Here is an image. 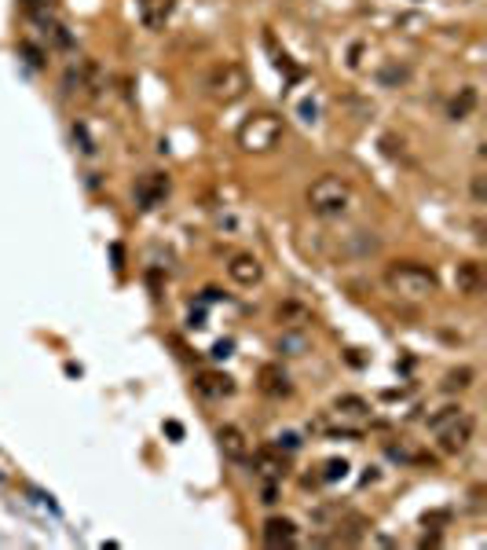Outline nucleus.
<instances>
[{"label": "nucleus", "instance_id": "23", "mask_svg": "<svg viewBox=\"0 0 487 550\" xmlns=\"http://www.w3.org/2000/svg\"><path fill=\"white\" fill-rule=\"evenodd\" d=\"M275 348L282 356H300L304 348H308V338H304V331H282V338L275 341Z\"/></svg>", "mask_w": 487, "mask_h": 550}, {"label": "nucleus", "instance_id": "6", "mask_svg": "<svg viewBox=\"0 0 487 550\" xmlns=\"http://www.w3.org/2000/svg\"><path fill=\"white\" fill-rule=\"evenodd\" d=\"M476 437V418L469 411H461L458 418H451L444 430H436V444H440L444 455H461Z\"/></svg>", "mask_w": 487, "mask_h": 550}, {"label": "nucleus", "instance_id": "28", "mask_svg": "<svg viewBox=\"0 0 487 550\" xmlns=\"http://www.w3.org/2000/svg\"><path fill=\"white\" fill-rule=\"evenodd\" d=\"M300 444H304V440H300L297 433H278V437H275V447H278V452H297Z\"/></svg>", "mask_w": 487, "mask_h": 550}, {"label": "nucleus", "instance_id": "32", "mask_svg": "<svg viewBox=\"0 0 487 550\" xmlns=\"http://www.w3.org/2000/svg\"><path fill=\"white\" fill-rule=\"evenodd\" d=\"M231 348H235V345H231V341H216V348H213V356H231Z\"/></svg>", "mask_w": 487, "mask_h": 550}, {"label": "nucleus", "instance_id": "18", "mask_svg": "<svg viewBox=\"0 0 487 550\" xmlns=\"http://www.w3.org/2000/svg\"><path fill=\"white\" fill-rule=\"evenodd\" d=\"M275 323L282 331H304L308 323H312V312H308V305H300V301H282L275 308Z\"/></svg>", "mask_w": 487, "mask_h": 550}, {"label": "nucleus", "instance_id": "14", "mask_svg": "<svg viewBox=\"0 0 487 550\" xmlns=\"http://www.w3.org/2000/svg\"><path fill=\"white\" fill-rule=\"evenodd\" d=\"M454 290L461 297H480L483 294V268H480V261H458L454 264Z\"/></svg>", "mask_w": 487, "mask_h": 550}, {"label": "nucleus", "instance_id": "4", "mask_svg": "<svg viewBox=\"0 0 487 550\" xmlns=\"http://www.w3.org/2000/svg\"><path fill=\"white\" fill-rule=\"evenodd\" d=\"M282 118L278 114H271V110H256V114H249L242 125H239V147L246 155H268V151H275L278 147V140H282Z\"/></svg>", "mask_w": 487, "mask_h": 550}, {"label": "nucleus", "instance_id": "9", "mask_svg": "<svg viewBox=\"0 0 487 550\" xmlns=\"http://www.w3.org/2000/svg\"><path fill=\"white\" fill-rule=\"evenodd\" d=\"M227 275H231V283H239V286H256L264 279V264L256 254H231L227 257Z\"/></svg>", "mask_w": 487, "mask_h": 550}, {"label": "nucleus", "instance_id": "30", "mask_svg": "<svg viewBox=\"0 0 487 550\" xmlns=\"http://www.w3.org/2000/svg\"><path fill=\"white\" fill-rule=\"evenodd\" d=\"M261 503H264V507H275V503H278V481H268V484H264Z\"/></svg>", "mask_w": 487, "mask_h": 550}, {"label": "nucleus", "instance_id": "33", "mask_svg": "<svg viewBox=\"0 0 487 550\" xmlns=\"http://www.w3.org/2000/svg\"><path fill=\"white\" fill-rule=\"evenodd\" d=\"M191 327H205V312H201V308L191 312Z\"/></svg>", "mask_w": 487, "mask_h": 550}, {"label": "nucleus", "instance_id": "11", "mask_svg": "<svg viewBox=\"0 0 487 550\" xmlns=\"http://www.w3.org/2000/svg\"><path fill=\"white\" fill-rule=\"evenodd\" d=\"M216 444H220L224 459H231V462H246L249 452H253V440L246 437L242 426H220L216 430Z\"/></svg>", "mask_w": 487, "mask_h": 550}, {"label": "nucleus", "instance_id": "15", "mask_svg": "<svg viewBox=\"0 0 487 550\" xmlns=\"http://www.w3.org/2000/svg\"><path fill=\"white\" fill-rule=\"evenodd\" d=\"M194 389L209 400H224V396H235V378L224 370H198L194 378Z\"/></svg>", "mask_w": 487, "mask_h": 550}, {"label": "nucleus", "instance_id": "34", "mask_svg": "<svg viewBox=\"0 0 487 550\" xmlns=\"http://www.w3.org/2000/svg\"><path fill=\"white\" fill-rule=\"evenodd\" d=\"M348 363L352 367H363V356H355V348H348Z\"/></svg>", "mask_w": 487, "mask_h": 550}, {"label": "nucleus", "instance_id": "3", "mask_svg": "<svg viewBox=\"0 0 487 550\" xmlns=\"http://www.w3.org/2000/svg\"><path fill=\"white\" fill-rule=\"evenodd\" d=\"M201 92L213 99V103H239V99L249 92V73L242 63L235 59H220L213 63L209 70H205V78H201Z\"/></svg>", "mask_w": 487, "mask_h": 550}, {"label": "nucleus", "instance_id": "22", "mask_svg": "<svg viewBox=\"0 0 487 550\" xmlns=\"http://www.w3.org/2000/svg\"><path fill=\"white\" fill-rule=\"evenodd\" d=\"M473 382H476V370H473V367H451V370L444 374L440 389H444V393H466V389H473Z\"/></svg>", "mask_w": 487, "mask_h": 550}, {"label": "nucleus", "instance_id": "24", "mask_svg": "<svg viewBox=\"0 0 487 550\" xmlns=\"http://www.w3.org/2000/svg\"><path fill=\"white\" fill-rule=\"evenodd\" d=\"M348 477V462L345 459H326L323 462V473L315 481H323V484H333V481H345Z\"/></svg>", "mask_w": 487, "mask_h": 550}, {"label": "nucleus", "instance_id": "21", "mask_svg": "<svg viewBox=\"0 0 487 550\" xmlns=\"http://www.w3.org/2000/svg\"><path fill=\"white\" fill-rule=\"evenodd\" d=\"M377 85L381 88H403L407 81H410V66L407 63H399V59H384L381 66H377Z\"/></svg>", "mask_w": 487, "mask_h": 550}, {"label": "nucleus", "instance_id": "31", "mask_svg": "<svg viewBox=\"0 0 487 550\" xmlns=\"http://www.w3.org/2000/svg\"><path fill=\"white\" fill-rule=\"evenodd\" d=\"M165 433H169L172 440H184V426H179V422H172V418L165 422Z\"/></svg>", "mask_w": 487, "mask_h": 550}, {"label": "nucleus", "instance_id": "29", "mask_svg": "<svg viewBox=\"0 0 487 550\" xmlns=\"http://www.w3.org/2000/svg\"><path fill=\"white\" fill-rule=\"evenodd\" d=\"M473 202L476 206L487 202V177H483V172H476V177H473Z\"/></svg>", "mask_w": 487, "mask_h": 550}, {"label": "nucleus", "instance_id": "13", "mask_svg": "<svg viewBox=\"0 0 487 550\" xmlns=\"http://www.w3.org/2000/svg\"><path fill=\"white\" fill-rule=\"evenodd\" d=\"M256 385H261V393L271 396V400H286V396H293L290 374L282 370L278 363H264L261 370H256Z\"/></svg>", "mask_w": 487, "mask_h": 550}, {"label": "nucleus", "instance_id": "5", "mask_svg": "<svg viewBox=\"0 0 487 550\" xmlns=\"http://www.w3.org/2000/svg\"><path fill=\"white\" fill-rule=\"evenodd\" d=\"M103 88H107V73H103V66L95 59H73L63 70V92L70 99H85V103H92V99L103 95Z\"/></svg>", "mask_w": 487, "mask_h": 550}, {"label": "nucleus", "instance_id": "26", "mask_svg": "<svg viewBox=\"0 0 487 550\" xmlns=\"http://www.w3.org/2000/svg\"><path fill=\"white\" fill-rule=\"evenodd\" d=\"M73 143H77V151H81V155H95V140L88 136V129L81 121H73Z\"/></svg>", "mask_w": 487, "mask_h": 550}, {"label": "nucleus", "instance_id": "17", "mask_svg": "<svg viewBox=\"0 0 487 550\" xmlns=\"http://www.w3.org/2000/svg\"><path fill=\"white\" fill-rule=\"evenodd\" d=\"M264 543L268 546H293L297 543V521H290V517H268L264 521Z\"/></svg>", "mask_w": 487, "mask_h": 550}, {"label": "nucleus", "instance_id": "27", "mask_svg": "<svg viewBox=\"0 0 487 550\" xmlns=\"http://www.w3.org/2000/svg\"><path fill=\"white\" fill-rule=\"evenodd\" d=\"M19 52L26 56V63H30V66H44V59H48V52H41V48H33L30 41H22V44H19Z\"/></svg>", "mask_w": 487, "mask_h": 550}, {"label": "nucleus", "instance_id": "8", "mask_svg": "<svg viewBox=\"0 0 487 550\" xmlns=\"http://www.w3.org/2000/svg\"><path fill=\"white\" fill-rule=\"evenodd\" d=\"M169 187H172V180L165 177V172H147V177L136 180L132 198H136L140 209H158L165 198H169Z\"/></svg>", "mask_w": 487, "mask_h": 550}, {"label": "nucleus", "instance_id": "1", "mask_svg": "<svg viewBox=\"0 0 487 550\" xmlns=\"http://www.w3.org/2000/svg\"><path fill=\"white\" fill-rule=\"evenodd\" d=\"M384 286H389L399 301H429L432 294H440V279H436V271L418 264V261H396L384 268Z\"/></svg>", "mask_w": 487, "mask_h": 550}, {"label": "nucleus", "instance_id": "12", "mask_svg": "<svg viewBox=\"0 0 487 550\" xmlns=\"http://www.w3.org/2000/svg\"><path fill=\"white\" fill-rule=\"evenodd\" d=\"M249 459H253L256 477H264V481H282L290 473V462H286V455H282L278 447H261V452H249Z\"/></svg>", "mask_w": 487, "mask_h": 550}, {"label": "nucleus", "instance_id": "19", "mask_svg": "<svg viewBox=\"0 0 487 550\" xmlns=\"http://www.w3.org/2000/svg\"><path fill=\"white\" fill-rule=\"evenodd\" d=\"M476 103H480V92H476L473 85H461V88L451 95V103H447V118H451V121H469L473 110H476Z\"/></svg>", "mask_w": 487, "mask_h": 550}, {"label": "nucleus", "instance_id": "16", "mask_svg": "<svg viewBox=\"0 0 487 550\" xmlns=\"http://www.w3.org/2000/svg\"><path fill=\"white\" fill-rule=\"evenodd\" d=\"M172 8H176V0H140V22L158 33V30H165Z\"/></svg>", "mask_w": 487, "mask_h": 550}, {"label": "nucleus", "instance_id": "20", "mask_svg": "<svg viewBox=\"0 0 487 550\" xmlns=\"http://www.w3.org/2000/svg\"><path fill=\"white\" fill-rule=\"evenodd\" d=\"M333 415H341V418H352V422H367L370 418V404H367V396H359V393H345L337 396L330 404Z\"/></svg>", "mask_w": 487, "mask_h": 550}, {"label": "nucleus", "instance_id": "25", "mask_svg": "<svg viewBox=\"0 0 487 550\" xmlns=\"http://www.w3.org/2000/svg\"><path fill=\"white\" fill-rule=\"evenodd\" d=\"M461 411H466L461 404H447V408H440V411H432V418H429V430H432V433H436V430H444L447 422H451V418H458Z\"/></svg>", "mask_w": 487, "mask_h": 550}, {"label": "nucleus", "instance_id": "10", "mask_svg": "<svg viewBox=\"0 0 487 550\" xmlns=\"http://www.w3.org/2000/svg\"><path fill=\"white\" fill-rule=\"evenodd\" d=\"M30 19H33V26H37V37L48 48H56V52H70V48H73V33L63 26L56 15H30Z\"/></svg>", "mask_w": 487, "mask_h": 550}, {"label": "nucleus", "instance_id": "7", "mask_svg": "<svg viewBox=\"0 0 487 550\" xmlns=\"http://www.w3.org/2000/svg\"><path fill=\"white\" fill-rule=\"evenodd\" d=\"M381 235L374 228H352L348 235L337 239V246H333V257L337 261H363V257H374L381 249Z\"/></svg>", "mask_w": 487, "mask_h": 550}, {"label": "nucleus", "instance_id": "2", "mask_svg": "<svg viewBox=\"0 0 487 550\" xmlns=\"http://www.w3.org/2000/svg\"><path fill=\"white\" fill-rule=\"evenodd\" d=\"M352 202H355V187H352L345 177H337V172H326V177L312 180V184H308V191H304L308 213H315V217H323V220L345 217V213L352 209Z\"/></svg>", "mask_w": 487, "mask_h": 550}]
</instances>
